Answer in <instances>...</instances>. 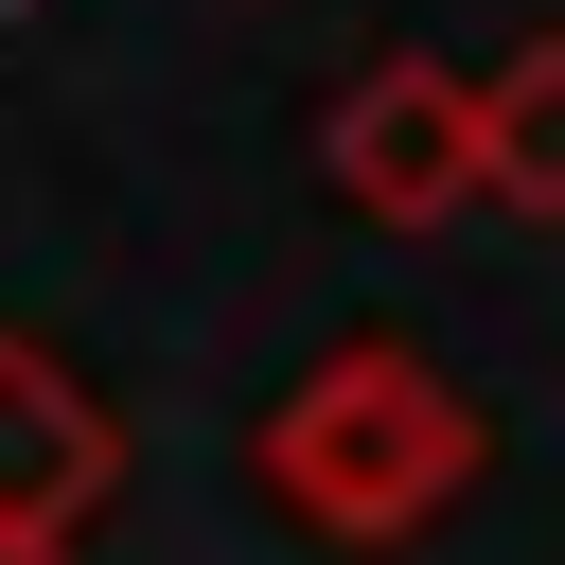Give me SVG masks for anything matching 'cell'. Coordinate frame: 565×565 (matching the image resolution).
<instances>
[{
	"mask_svg": "<svg viewBox=\"0 0 565 565\" xmlns=\"http://www.w3.org/2000/svg\"><path fill=\"white\" fill-rule=\"evenodd\" d=\"M477 194L494 212H565V35H512L494 71H477Z\"/></svg>",
	"mask_w": 565,
	"mask_h": 565,
	"instance_id": "cell-4",
	"label": "cell"
},
{
	"mask_svg": "<svg viewBox=\"0 0 565 565\" xmlns=\"http://www.w3.org/2000/svg\"><path fill=\"white\" fill-rule=\"evenodd\" d=\"M318 159H335V194H353L371 230H441V212H477V71H441V53H371V71L318 106Z\"/></svg>",
	"mask_w": 565,
	"mask_h": 565,
	"instance_id": "cell-2",
	"label": "cell"
},
{
	"mask_svg": "<svg viewBox=\"0 0 565 565\" xmlns=\"http://www.w3.org/2000/svg\"><path fill=\"white\" fill-rule=\"evenodd\" d=\"M247 477H265V512L318 530V547H424V530L494 477V424H477V388L424 371L406 335H335V353L247 424Z\"/></svg>",
	"mask_w": 565,
	"mask_h": 565,
	"instance_id": "cell-1",
	"label": "cell"
},
{
	"mask_svg": "<svg viewBox=\"0 0 565 565\" xmlns=\"http://www.w3.org/2000/svg\"><path fill=\"white\" fill-rule=\"evenodd\" d=\"M106 494H124V424H106V388H88L53 335H0V530L71 547Z\"/></svg>",
	"mask_w": 565,
	"mask_h": 565,
	"instance_id": "cell-3",
	"label": "cell"
},
{
	"mask_svg": "<svg viewBox=\"0 0 565 565\" xmlns=\"http://www.w3.org/2000/svg\"><path fill=\"white\" fill-rule=\"evenodd\" d=\"M0 565H71V547H35V530H0Z\"/></svg>",
	"mask_w": 565,
	"mask_h": 565,
	"instance_id": "cell-5",
	"label": "cell"
}]
</instances>
